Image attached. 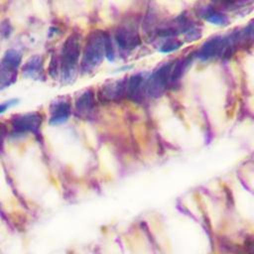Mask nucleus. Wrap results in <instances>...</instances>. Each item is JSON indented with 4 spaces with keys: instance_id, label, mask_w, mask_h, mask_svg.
<instances>
[{
    "instance_id": "nucleus-8",
    "label": "nucleus",
    "mask_w": 254,
    "mask_h": 254,
    "mask_svg": "<svg viewBox=\"0 0 254 254\" xmlns=\"http://www.w3.org/2000/svg\"><path fill=\"white\" fill-rule=\"evenodd\" d=\"M43 73V59L39 56L30 58L23 66V74L29 78H40Z\"/></svg>"
},
{
    "instance_id": "nucleus-6",
    "label": "nucleus",
    "mask_w": 254,
    "mask_h": 254,
    "mask_svg": "<svg viewBox=\"0 0 254 254\" xmlns=\"http://www.w3.org/2000/svg\"><path fill=\"white\" fill-rule=\"evenodd\" d=\"M70 104L66 98H58L50 107V123L61 124L67 120L70 115Z\"/></svg>"
},
{
    "instance_id": "nucleus-4",
    "label": "nucleus",
    "mask_w": 254,
    "mask_h": 254,
    "mask_svg": "<svg viewBox=\"0 0 254 254\" xmlns=\"http://www.w3.org/2000/svg\"><path fill=\"white\" fill-rule=\"evenodd\" d=\"M11 124L13 129L17 132H31L38 134L42 125V116L37 112L15 115L11 120Z\"/></svg>"
},
{
    "instance_id": "nucleus-5",
    "label": "nucleus",
    "mask_w": 254,
    "mask_h": 254,
    "mask_svg": "<svg viewBox=\"0 0 254 254\" xmlns=\"http://www.w3.org/2000/svg\"><path fill=\"white\" fill-rule=\"evenodd\" d=\"M115 40L121 50H133L140 44L138 33L129 27H121L115 33Z\"/></svg>"
},
{
    "instance_id": "nucleus-16",
    "label": "nucleus",
    "mask_w": 254,
    "mask_h": 254,
    "mask_svg": "<svg viewBox=\"0 0 254 254\" xmlns=\"http://www.w3.org/2000/svg\"><path fill=\"white\" fill-rule=\"evenodd\" d=\"M247 249L250 252V254H254V241L247 242Z\"/></svg>"
},
{
    "instance_id": "nucleus-10",
    "label": "nucleus",
    "mask_w": 254,
    "mask_h": 254,
    "mask_svg": "<svg viewBox=\"0 0 254 254\" xmlns=\"http://www.w3.org/2000/svg\"><path fill=\"white\" fill-rule=\"evenodd\" d=\"M17 78V68H14L7 64H0V90L10 86Z\"/></svg>"
},
{
    "instance_id": "nucleus-15",
    "label": "nucleus",
    "mask_w": 254,
    "mask_h": 254,
    "mask_svg": "<svg viewBox=\"0 0 254 254\" xmlns=\"http://www.w3.org/2000/svg\"><path fill=\"white\" fill-rule=\"evenodd\" d=\"M5 134H6V128L3 124L0 123V145L3 143V139L5 137Z\"/></svg>"
},
{
    "instance_id": "nucleus-17",
    "label": "nucleus",
    "mask_w": 254,
    "mask_h": 254,
    "mask_svg": "<svg viewBox=\"0 0 254 254\" xmlns=\"http://www.w3.org/2000/svg\"><path fill=\"white\" fill-rule=\"evenodd\" d=\"M8 107H9L8 103H0V114L4 113Z\"/></svg>"
},
{
    "instance_id": "nucleus-2",
    "label": "nucleus",
    "mask_w": 254,
    "mask_h": 254,
    "mask_svg": "<svg viewBox=\"0 0 254 254\" xmlns=\"http://www.w3.org/2000/svg\"><path fill=\"white\" fill-rule=\"evenodd\" d=\"M80 55V42L77 35H70L62 50V73L64 80H71L75 74Z\"/></svg>"
},
{
    "instance_id": "nucleus-1",
    "label": "nucleus",
    "mask_w": 254,
    "mask_h": 254,
    "mask_svg": "<svg viewBox=\"0 0 254 254\" xmlns=\"http://www.w3.org/2000/svg\"><path fill=\"white\" fill-rule=\"evenodd\" d=\"M105 38L102 32L90 34L82 55L80 68L83 72H89L100 64L105 56Z\"/></svg>"
},
{
    "instance_id": "nucleus-13",
    "label": "nucleus",
    "mask_w": 254,
    "mask_h": 254,
    "mask_svg": "<svg viewBox=\"0 0 254 254\" xmlns=\"http://www.w3.org/2000/svg\"><path fill=\"white\" fill-rule=\"evenodd\" d=\"M2 62L14 68H18L22 62V56L18 51L11 49V50L6 51V53L2 59Z\"/></svg>"
},
{
    "instance_id": "nucleus-3",
    "label": "nucleus",
    "mask_w": 254,
    "mask_h": 254,
    "mask_svg": "<svg viewBox=\"0 0 254 254\" xmlns=\"http://www.w3.org/2000/svg\"><path fill=\"white\" fill-rule=\"evenodd\" d=\"M172 66V64L162 65L150 76L146 83V91L150 96L157 97L163 94L168 83L171 81Z\"/></svg>"
},
{
    "instance_id": "nucleus-9",
    "label": "nucleus",
    "mask_w": 254,
    "mask_h": 254,
    "mask_svg": "<svg viewBox=\"0 0 254 254\" xmlns=\"http://www.w3.org/2000/svg\"><path fill=\"white\" fill-rule=\"evenodd\" d=\"M94 107V95L91 90L84 91L75 102V110L78 115L86 116Z\"/></svg>"
},
{
    "instance_id": "nucleus-12",
    "label": "nucleus",
    "mask_w": 254,
    "mask_h": 254,
    "mask_svg": "<svg viewBox=\"0 0 254 254\" xmlns=\"http://www.w3.org/2000/svg\"><path fill=\"white\" fill-rule=\"evenodd\" d=\"M203 18L206 21H208L209 23H212L214 25H225L227 23L226 17L222 13L216 11L215 9H213L211 7L207 8L204 11Z\"/></svg>"
},
{
    "instance_id": "nucleus-7",
    "label": "nucleus",
    "mask_w": 254,
    "mask_h": 254,
    "mask_svg": "<svg viewBox=\"0 0 254 254\" xmlns=\"http://www.w3.org/2000/svg\"><path fill=\"white\" fill-rule=\"evenodd\" d=\"M223 51H225V39L217 36L204 43L199 50L197 57L201 60H208L221 55Z\"/></svg>"
},
{
    "instance_id": "nucleus-14",
    "label": "nucleus",
    "mask_w": 254,
    "mask_h": 254,
    "mask_svg": "<svg viewBox=\"0 0 254 254\" xmlns=\"http://www.w3.org/2000/svg\"><path fill=\"white\" fill-rule=\"evenodd\" d=\"M182 46V42L174 40V39H170L167 40L162 46H161V52L163 53H170V52H174L177 49H179Z\"/></svg>"
},
{
    "instance_id": "nucleus-11",
    "label": "nucleus",
    "mask_w": 254,
    "mask_h": 254,
    "mask_svg": "<svg viewBox=\"0 0 254 254\" xmlns=\"http://www.w3.org/2000/svg\"><path fill=\"white\" fill-rule=\"evenodd\" d=\"M144 79L140 74L130 77L128 84L126 85V94L133 100H138L141 97V91L143 89Z\"/></svg>"
}]
</instances>
